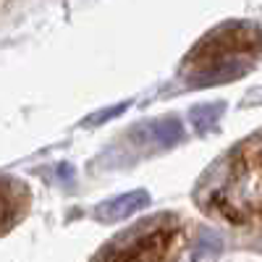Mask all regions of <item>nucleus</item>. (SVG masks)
Segmentation results:
<instances>
[{
	"instance_id": "obj_1",
	"label": "nucleus",
	"mask_w": 262,
	"mask_h": 262,
	"mask_svg": "<svg viewBox=\"0 0 262 262\" xmlns=\"http://www.w3.org/2000/svg\"><path fill=\"white\" fill-rule=\"evenodd\" d=\"M262 50V29L249 21H228L202 37V42L186 55V79L189 86H212L228 84L244 76L252 58Z\"/></svg>"
},
{
	"instance_id": "obj_2",
	"label": "nucleus",
	"mask_w": 262,
	"mask_h": 262,
	"mask_svg": "<svg viewBox=\"0 0 262 262\" xmlns=\"http://www.w3.org/2000/svg\"><path fill=\"white\" fill-rule=\"evenodd\" d=\"M184 238V226L173 217L142 223L137 233L111 244L95 262H168Z\"/></svg>"
},
{
	"instance_id": "obj_3",
	"label": "nucleus",
	"mask_w": 262,
	"mask_h": 262,
	"mask_svg": "<svg viewBox=\"0 0 262 262\" xmlns=\"http://www.w3.org/2000/svg\"><path fill=\"white\" fill-rule=\"evenodd\" d=\"M215 205L231 221L262 217V149H247L236 160L223 189L215 191Z\"/></svg>"
},
{
	"instance_id": "obj_4",
	"label": "nucleus",
	"mask_w": 262,
	"mask_h": 262,
	"mask_svg": "<svg viewBox=\"0 0 262 262\" xmlns=\"http://www.w3.org/2000/svg\"><path fill=\"white\" fill-rule=\"evenodd\" d=\"M142 207H149V194L144 189H137V191L121 194L116 200H107V202L97 205L95 217L97 221H105V223H113V221H123V217L139 212Z\"/></svg>"
},
{
	"instance_id": "obj_5",
	"label": "nucleus",
	"mask_w": 262,
	"mask_h": 262,
	"mask_svg": "<svg viewBox=\"0 0 262 262\" xmlns=\"http://www.w3.org/2000/svg\"><path fill=\"white\" fill-rule=\"evenodd\" d=\"M24 202H27L24 191H21L16 184L0 181V231L18 221L21 210H24Z\"/></svg>"
},
{
	"instance_id": "obj_6",
	"label": "nucleus",
	"mask_w": 262,
	"mask_h": 262,
	"mask_svg": "<svg viewBox=\"0 0 262 262\" xmlns=\"http://www.w3.org/2000/svg\"><path fill=\"white\" fill-rule=\"evenodd\" d=\"M223 111H226V102L223 100H217V102H205V105H196V107H191V123H194V128L200 131V134H205V131H210V128H215V123H217V118L223 116Z\"/></svg>"
},
{
	"instance_id": "obj_7",
	"label": "nucleus",
	"mask_w": 262,
	"mask_h": 262,
	"mask_svg": "<svg viewBox=\"0 0 262 262\" xmlns=\"http://www.w3.org/2000/svg\"><path fill=\"white\" fill-rule=\"evenodd\" d=\"M149 134H152V139H155L160 147H173L176 142H181L184 128H181V121H179V118H168V121L152 123Z\"/></svg>"
},
{
	"instance_id": "obj_8",
	"label": "nucleus",
	"mask_w": 262,
	"mask_h": 262,
	"mask_svg": "<svg viewBox=\"0 0 262 262\" xmlns=\"http://www.w3.org/2000/svg\"><path fill=\"white\" fill-rule=\"evenodd\" d=\"M123 107H126V102H121V105H116V107H105V111H100L97 116H92V118L86 121V123H90V126H100L102 121H107V118H113V116H118V113L123 111Z\"/></svg>"
}]
</instances>
